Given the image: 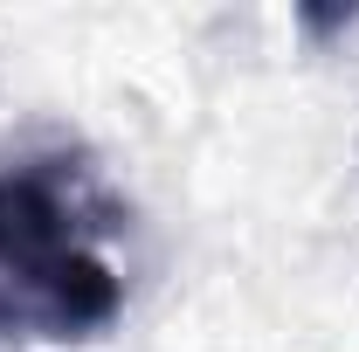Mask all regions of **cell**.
Instances as JSON below:
<instances>
[{"instance_id":"1","label":"cell","mask_w":359,"mask_h":352,"mask_svg":"<svg viewBox=\"0 0 359 352\" xmlns=\"http://www.w3.org/2000/svg\"><path fill=\"white\" fill-rule=\"evenodd\" d=\"M125 311L97 249L83 166L28 159L0 173V346H76Z\"/></svg>"}]
</instances>
